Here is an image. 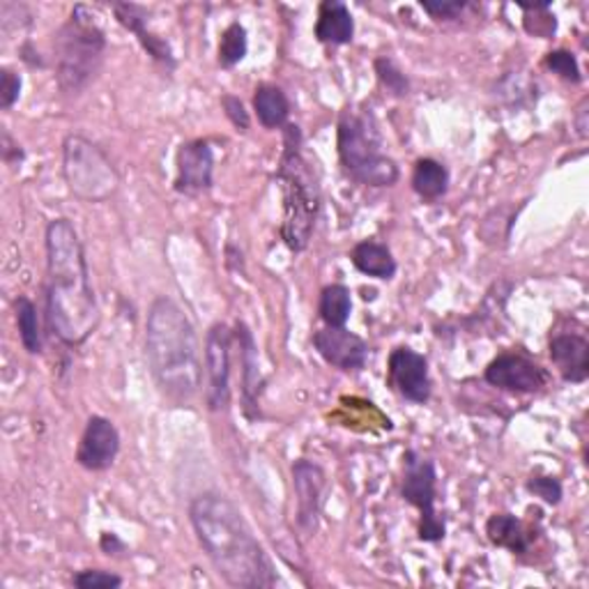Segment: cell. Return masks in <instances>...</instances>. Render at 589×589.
<instances>
[{
	"mask_svg": "<svg viewBox=\"0 0 589 589\" xmlns=\"http://www.w3.org/2000/svg\"><path fill=\"white\" fill-rule=\"evenodd\" d=\"M63 175L70 191L90 203L106 201L121 185L106 152L78 134L63 141Z\"/></svg>",
	"mask_w": 589,
	"mask_h": 589,
	"instance_id": "obj_7",
	"label": "cell"
},
{
	"mask_svg": "<svg viewBox=\"0 0 589 589\" xmlns=\"http://www.w3.org/2000/svg\"><path fill=\"white\" fill-rule=\"evenodd\" d=\"M339 156L346 173L368 187L399 183V166L383 152V136L376 117L366 111L346 109L339 121Z\"/></svg>",
	"mask_w": 589,
	"mask_h": 589,
	"instance_id": "obj_6",
	"label": "cell"
},
{
	"mask_svg": "<svg viewBox=\"0 0 589 589\" xmlns=\"http://www.w3.org/2000/svg\"><path fill=\"white\" fill-rule=\"evenodd\" d=\"M175 191L185 196H201L212 189L214 175V152L208 141L183 143L175 156Z\"/></svg>",
	"mask_w": 589,
	"mask_h": 589,
	"instance_id": "obj_13",
	"label": "cell"
},
{
	"mask_svg": "<svg viewBox=\"0 0 589 589\" xmlns=\"http://www.w3.org/2000/svg\"><path fill=\"white\" fill-rule=\"evenodd\" d=\"M235 337H238L240 343V364H242V401H245V412L249 419H256L259 412V397H261V368H259V348L256 341H253V334L245 323H238L235 327Z\"/></svg>",
	"mask_w": 589,
	"mask_h": 589,
	"instance_id": "obj_17",
	"label": "cell"
},
{
	"mask_svg": "<svg viewBox=\"0 0 589 589\" xmlns=\"http://www.w3.org/2000/svg\"><path fill=\"white\" fill-rule=\"evenodd\" d=\"M389 383L399 394L412 403H426L430 399L428 362L412 348H397L389 355Z\"/></svg>",
	"mask_w": 589,
	"mask_h": 589,
	"instance_id": "obj_14",
	"label": "cell"
},
{
	"mask_svg": "<svg viewBox=\"0 0 589 589\" xmlns=\"http://www.w3.org/2000/svg\"><path fill=\"white\" fill-rule=\"evenodd\" d=\"M113 12H115L117 22H121L127 30H131L136 37H139V42L154 58V61H160V63H164L168 67L175 65V58H173V51H171L168 42H164L162 37H156L148 28V12L143 8L129 5V3H115Z\"/></svg>",
	"mask_w": 589,
	"mask_h": 589,
	"instance_id": "obj_18",
	"label": "cell"
},
{
	"mask_svg": "<svg viewBox=\"0 0 589 589\" xmlns=\"http://www.w3.org/2000/svg\"><path fill=\"white\" fill-rule=\"evenodd\" d=\"M74 585L78 589H104V587H121L123 578L109 572H100V568H88V572L74 576Z\"/></svg>",
	"mask_w": 589,
	"mask_h": 589,
	"instance_id": "obj_29",
	"label": "cell"
},
{
	"mask_svg": "<svg viewBox=\"0 0 589 589\" xmlns=\"http://www.w3.org/2000/svg\"><path fill=\"white\" fill-rule=\"evenodd\" d=\"M412 189H415L424 201H438L449 189V171L438 160H419L412 171Z\"/></svg>",
	"mask_w": 589,
	"mask_h": 589,
	"instance_id": "obj_23",
	"label": "cell"
},
{
	"mask_svg": "<svg viewBox=\"0 0 589 589\" xmlns=\"http://www.w3.org/2000/svg\"><path fill=\"white\" fill-rule=\"evenodd\" d=\"M551 360L566 383H585L589 376V343L580 334L560 331L551 339Z\"/></svg>",
	"mask_w": 589,
	"mask_h": 589,
	"instance_id": "obj_16",
	"label": "cell"
},
{
	"mask_svg": "<svg viewBox=\"0 0 589 589\" xmlns=\"http://www.w3.org/2000/svg\"><path fill=\"white\" fill-rule=\"evenodd\" d=\"M486 535L500 548H506L514 555H525L535 541V532L521 518L512 514H496L486 523Z\"/></svg>",
	"mask_w": 589,
	"mask_h": 589,
	"instance_id": "obj_20",
	"label": "cell"
},
{
	"mask_svg": "<svg viewBox=\"0 0 589 589\" xmlns=\"http://www.w3.org/2000/svg\"><path fill=\"white\" fill-rule=\"evenodd\" d=\"M121 451V434L111 419L92 415L76 449V463L90 469V473H104Z\"/></svg>",
	"mask_w": 589,
	"mask_h": 589,
	"instance_id": "obj_11",
	"label": "cell"
},
{
	"mask_svg": "<svg viewBox=\"0 0 589 589\" xmlns=\"http://www.w3.org/2000/svg\"><path fill=\"white\" fill-rule=\"evenodd\" d=\"M355 35V22L341 0H325L318 12L316 37L323 45H350Z\"/></svg>",
	"mask_w": 589,
	"mask_h": 589,
	"instance_id": "obj_19",
	"label": "cell"
},
{
	"mask_svg": "<svg viewBox=\"0 0 589 589\" xmlns=\"http://www.w3.org/2000/svg\"><path fill=\"white\" fill-rule=\"evenodd\" d=\"M146 355L162 394L173 403H189L201 391L199 337L187 313L168 298L150 304L146 323Z\"/></svg>",
	"mask_w": 589,
	"mask_h": 589,
	"instance_id": "obj_3",
	"label": "cell"
},
{
	"mask_svg": "<svg viewBox=\"0 0 589 589\" xmlns=\"http://www.w3.org/2000/svg\"><path fill=\"white\" fill-rule=\"evenodd\" d=\"M277 180L284 199L281 238L290 251H304L321 212V185L316 171L302 152V131L294 125H286L284 129V152Z\"/></svg>",
	"mask_w": 589,
	"mask_h": 589,
	"instance_id": "obj_4",
	"label": "cell"
},
{
	"mask_svg": "<svg viewBox=\"0 0 589 589\" xmlns=\"http://www.w3.org/2000/svg\"><path fill=\"white\" fill-rule=\"evenodd\" d=\"M115 548H117V551H123L125 546L115 539V535H104L102 537V551H106L111 555V553H115Z\"/></svg>",
	"mask_w": 589,
	"mask_h": 589,
	"instance_id": "obj_35",
	"label": "cell"
},
{
	"mask_svg": "<svg viewBox=\"0 0 589 589\" xmlns=\"http://www.w3.org/2000/svg\"><path fill=\"white\" fill-rule=\"evenodd\" d=\"M189 518L208 560L228 585L242 589L277 585L265 548L228 498L220 493L199 496L189 504Z\"/></svg>",
	"mask_w": 589,
	"mask_h": 589,
	"instance_id": "obj_2",
	"label": "cell"
},
{
	"mask_svg": "<svg viewBox=\"0 0 589 589\" xmlns=\"http://www.w3.org/2000/svg\"><path fill=\"white\" fill-rule=\"evenodd\" d=\"M318 355L341 371H360L368 360V346L346 327H325L313 334Z\"/></svg>",
	"mask_w": 589,
	"mask_h": 589,
	"instance_id": "obj_15",
	"label": "cell"
},
{
	"mask_svg": "<svg viewBox=\"0 0 589 589\" xmlns=\"http://www.w3.org/2000/svg\"><path fill=\"white\" fill-rule=\"evenodd\" d=\"M352 311L350 290L341 284H331L321 292V318L327 327H346Z\"/></svg>",
	"mask_w": 589,
	"mask_h": 589,
	"instance_id": "obj_24",
	"label": "cell"
},
{
	"mask_svg": "<svg viewBox=\"0 0 589 589\" xmlns=\"http://www.w3.org/2000/svg\"><path fill=\"white\" fill-rule=\"evenodd\" d=\"M16 311V325H18V337H22L24 348L30 355H39L42 352V331H39V318L37 309L28 298H18L14 302Z\"/></svg>",
	"mask_w": 589,
	"mask_h": 589,
	"instance_id": "obj_25",
	"label": "cell"
},
{
	"mask_svg": "<svg viewBox=\"0 0 589 589\" xmlns=\"http://www.w3.org/2000/svg\"><path fill=\"white\" fill-rule=\"evenodd\" d=\"M376 72H378V78L380 84L397 97H405L408 90H410V84L405 74L397 67V63L391 61V58H378L376 61Z\"/></svg>",
	"mask_w": 589,
	"mask_h": 589,
	"instance_id": "obj_27",
	"label": "cell"
},
{
	"mask_svg": "<svg viewBox=\"0 0 589 589\" xmlns=\"http://www.w3.org/2000/svg\"><path fill=\"white\" fill-rule=\"evenodd\" d=\"M253 111H256L259 121L267 129L286 127L290 115V102L281 88L263 84L253 92Z\"/></svg>",
	"mask_w": 589,
	"mask_h": 589,
	"instance_id": "obj_22",
	"label": "cell"
},
{
	"mask_svg": "<svg viewBox=\"0 0 589 589\" xmlns=\"http://www.w3.org/2000/svg\"><path fill=\"white\" fill-rule=\"evenodd\" d=\"M22 95V76L14 74L10 67L0 70V106L5 111L12 109Z\"/></svg>",
	"mask_w": 589,
	"mask_h": 589,
	"instance_id": "obj_30",
	"label": "cell"
},
{
	"mask_svg": "<svg viewBox=\"0 0 589 589\" xmlns=\"http://www.w3.org/2000/svg\"><path fill=\"white\" fill-rule=\"evenodd\" d=\"M222 106H224V111L228 115V121L233 123V127H238L240 131L249 129V113H247L245 104L238 100V97H233V95L222 97Z\"/></svg>",
	"mask_w": 589,
	"mask_h": 589,
	"instance_id": "obj_32",
	"label": "cell"
},
{
	"mask_svg": "<svg viewBox=\"0 0 589 589\" xmlns=\"http://www.w3.org/2000/svg\"><path fill=\"white\" fill-rule=\"evenodd\" d=\"M424 12H428L434 18H456L467 5L459 3V0H440V3H422Z\"/></svg>",
	"mask_w": 589,
	"mask_h": 589,
	"instance_id": "obj_33",
	"label": "cell"
},
{
	"mask_svg": "<svg viewBox=\"0 0 589 589\" xmlns=\"http://www.w3.org/2000/svg\"><path fill=\"white\" fill-rule=\"evenodd\" d=\"M587 104H582L580 109H578V115H576V129H578V134L582 136V139H585V136H587V109H585Z\"/></svg>",
	"mask_w": 589,
	"mask_h": 589,
	"instance_id": "obj_36",
	"label": "cell"
},
{
	"mask_svg": "<svg viewBox=\"0 0 589 589\" xmlns=\"http://www.w3.org/2000/svg\"><path fill=\"white\" fill-rule=\"evenodd\" d=\"M546 67L551 70L553 74H557L560 78H564V82H572V84H580V67H578V61L576 55L572 51H553L546 55Z\"/></svg>",
	"mask_w": 589,
	"mask_h": 589,
	"instance_id": "obj_28",
	"label": "cell"
},
{
	"mask_svg": "<svg viewBox=\"0 0 589 589\" xmlns=\"http://www.w3.org/2000/svg\"><path fill=\"white\" fill-rule=\"evenodd\" d=\"M247 49H249V39H247V30L242 24H230L224 33H222V39H220V65L230 70L238 63L245 61L247 55Z\"/></svg>",
	"mask_w": 589,
	"mask_h": 589,
	"instance_id": "obj_26",
	"label": "cell"
},
{
	"mask_svg": "<svg viewBox=\"0 0 589 589\" xmlns=\"http://www.w3.org/2000/svg\"><path fill=\"white\" fill-rule=\"evenodd\" d=\"M484 378L488 385H493L514 394H535L548 383V373L537 362L527 360L516 352H504L488 364Z\"/></svg>",
	"mask_w": 589,
	"mask_h": 589,
	"instance_id": "obj_10",
	"label": "cell"
},
{
	"mask_svg": "<svg viewBox=\"0 0 589 589\" xmlns=\"http://www.w3.org/2000/svg\"><path fill=\"white\" fill-rule=\"evenodd\" d=\"M403 486L401 493L408 504H412L422 514L419 518V539L426 543H438L444 539L447 527L444 518L438 516V473L436 463L419 456L417 451H408L403 456Z\"/></svg>",
	"mask_w": 589,
	"mask_h": 589,
	"instance_id": "obj_8",
	"label": "cell"
},
{
	"mask_svg": "<svg viewBox=\"0 0 589 589\" xmlns=\"http://www.w3.org/2000/svg\"><path fill=\"white\" fill-rule=\"evenodd\" d=\"M230 339L224 323H214L205 337V401L212 412H224L230 403Z\"/></svg>",
	"mask_w": 589,
	"mask_h": 589,
	"instance_id": "obj_9",
	"label": "cell"
},
{
	"mask_svg": "<svg viewBox=\"0 0 589 589\" xmlns=\"http://www.w3.org/2000/svg\"><path fill=\"white\" fill-rule=\"evenodd\" d=\"M527 490L548 504H560L562 500V484L555 477H532L527 481Z\"/></svg>",
	"mask_w": 589,
	"mask_h": 589,
	"instance_id": "obj_31",
	"label": "cell"
},
{
	"mask_svg": "<svg viewBox=\"0 0 589 589\" xmlns=\"http://www.w3.org/2000/svg\"><path fill=\"white\" fill-rule=\"evenodd\" d=\"M292 488H294V502H298V525L302 532L309 537L316 532L321 504H323V490H325V473L318 463H311L306 459L294 461L292 465Z\"/></svg>",
	"mask_w": 589,
	"mask_h": 589,
	"instance_id": "obj_12",
	"label": "cell"
},
{
	"mask_svg": "<svg viewBox=\"0 0 589 589\" xmlns=\"http://www.w3.org/2000/svg\"><path fill=\"white\" fill-rule=\"evenodd\" d=\"M352 265H355L362 274L373 279H391L397 274V261L391 256V251L373 240L360 242L350 253Z\"/></svg>",
	"mask_w": 589,
	"mask_h": 589,
	"instance_id": "obj_21",
	"label": "cell"
},
{
	"mask_svg": "<svg viewBox=\"0 0 589 589\" xmlns=\"http://www.w3.org/2000/svg\"><path fill=\"white\" fill-rule=\"evenodd\" d=\"M47 316L65 346H82L100 325V304L78 233L67 220L47 226Z\"/></svg>",
	"mask_w": 589,
	"mask_h": 589,
	"instance_id": "obj_1",
	"label": "cell"
},
{
	"mask_svg": "<svg viewBox=\"0 0 589 589\" xmlns=\"http://www.w3.org/2000/svg\"><path fill=\"white\" fill-rule=\"evenodd\" d=\"M3 160H5L8 164H12V166L24 162V150H22V146H18L8 131H3Z\"/></svg>",
	"mask_w": 589,
	"mask_h": 589,
	"instance_id": "obj_34",
	"label": "cell"
},
{
	"mask_svg": "<svg viewBox=\"0 0 589 589\" xmlns=\"http://www.w3.org/2000/svg\"><path fill=\"white\" fill-rule=\"evenodd\" d=\"M106 37L92 10L76 5L70 22L55 33V82L65 95H82L102 70Z\"/></svg>",
	"mask_w": 589,
	"mask_h": 589,
	"instance_id": "obj_5",
	"label": "cell"
}]
</instances>
